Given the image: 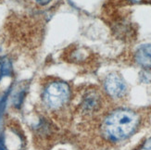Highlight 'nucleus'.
<instances>
[{
  "label": "nucleus",
  "mask_w": 151,
  "mask_h": 150,
  "mask_svg": "<svg viewBox=\"0 0 151 150\" xmlns=\"http://www.w3.org/2000/svg\"><path fill=\"white\" fill-rule=\"evenodd\" d=\"M140 114L131 108H117L104 119L101 130L104 137L111 143L125 141L134 135L141 125Z\"/></svg>",
  "instance_id": "f257e3e1"
},
{
  "label": "nucleus",
  "mask_w": 151,
  "mask_h": 150,
  "mask_svg": "<svg viewBox=\"0 0 151 150\" xmlns=\"http://www.w3.org/2000/svg\"><path fill=\"white\" fill-rule=\"evenodd\" d=\"M71 99V87L60 79H51L44 83L41 93L43 105L50 111L58 112L66 108Z\"/></svg>",
  "instance_id": "f03ea898"
},
{
  "label": "nucleus",
  "mask_w": 151,
  "mask_h": 150,
  "mask_svg": "<svg viewBox=\"0 0 151 150\" xmlns=\"http://www.w3.org/2000/svg\"><path fill=\"white\" fill-rule=\"evenodd\" d=\"M103 95L97 88L91 87L84 90L79 104L81 112L84 115H92L102 108Z\"/></svg>",
  "instance_id": "7ed1b4c3"
},
{
  "label": "nucleus",
  "mask_w": 151,
  "mask_h": 150,
  "mask_svg": "<svg viewBox=\"0 0 151 150\" xmlns=\"http://www.w3.org/2000/svg\"><path fill=\"white\" fill-rule=\"evenodd\" d=\"M103 87L106 94L114 99H121L126 95L127 83L119 73L111 72L104 78Z\"/></svg>",
  "instance_id": "20e7f679"
},
{
  "label": "nucleus",
  "mask_w": 151,
  "mask_h": 150,
  "mask_svg": "<svg viewBox=\"0 0 151 150\" xmlns=\"http://www.w3.org/2000/svg\"><path fill=\"white\" fill-rule=\"evenodd\" d=\"M134 62L143 70L151 72V44L141 45L135 51Z\"/></svg>",
  "instance_id": "39448f33"
},
{
  "label": "nucleus",
  "mask_w": 151,
  "mask_h": 150,
  "mask_svg": "<svg viewBox=\"0 0 151 150\" xmlns=\"http://www.w3.org/2000/svg\"><path fill=\"white\" fill-rule=\"evenodd\" d=\"M30 5L38 9H44L50 6L55 0H26Z\"/></svg>",
  "instance_id": "423d86ee"
},
{
  "label": "nucleus",
  "mask_w": 151,
  "mask_h": 150,
  "mask_svg": "<svg viewBox=\"0 0 151 150\" xmlns=\"http://www.w3.org/2000/svg\"><path fill=\"white\" fill-rule=\"evenodd\" d=\"M123 2L126 5H136V4L149 3L151 2V0H123Z\"/></svg>",
  "instance_id": "0eeeda50"
},
{
  "label": "nucleus",
  "mask_w": 151,
  "mask_h": 150,
  "mask_svg": "<svg viewBox=\"0 0 151 150\" xmlns=\"http://www.w3.org/2000/svg\"><path fill=\"white\" fill-rule=\"evenodd\" d=\"M139 150H151V137L147 139Z\"/></svg>",
  "instance_id": "6e6552de"
}]
</instances>
